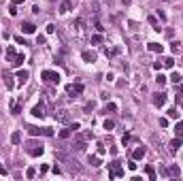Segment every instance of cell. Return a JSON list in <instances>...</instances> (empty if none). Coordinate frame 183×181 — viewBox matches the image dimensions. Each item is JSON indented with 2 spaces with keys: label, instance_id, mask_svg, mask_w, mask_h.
<instances>
[{
  "label": "cell",
  "instance_id": "5",
  "mask_svg": "<svg viewBox=\"0 0 183 181\" xmlns=\"http://www.w3.org/2000/svg\"><path fill=\"white\" fill-rule=\"evenodd\" d=\"M68 96H79V94H83V83H72V85H68Z\"/></svg>",
  "mask_w": 183,
  "mask_h": 181
},
{
  "label": "cell",
  "instance_id": "33",
  "mask_svg": "<svg viewBox=\"0 0 183 181\" xmlns=\"http://www.w3.org/2000/svg\"><path fill=\"white\" fill-rule=\"evenodd\" d=\"M147 21H149L151 26H155V30H158V32H160V26H158V19H155V17H149V19H147Z\"/></svg>",
  "mask_w": 183,
  "mask_h": 181
},
{
  "label": "cell",
  "instance_id": "3",
  "mask_svg": "<svg viewBox=\"0 0 183 181\" xmlns=\"http://www.w3.org/2000/svg\"><path fill=\"white\" fill-rule=\"evenodd\" d=\"M41 79L45 81V83H60V72H56V70H43Z\"/></svg>",
  "mask_w": 183,
  "mask_h": 181
},
{
  "label": "cell",
  "instance_id": "12",
  "mask_svg": "<svg viewBox=\"0 0 183 181\" xmlns=\"http://www.w3.org/2000/svg\"><path fill=\"white\" fill-rule=\"evenodd\" d=\"M32 115H34V117H41V119H43V117H45V107H43V104H36V107L32 109Z\"/></svg>",
  "mask_w": 183,
  "mask_h": 181
},
{
  "label": "cell",
  "instance_id": "9",
  "mask_svg": "<svg viewBox=\"0 0 183 181\" xmlns=\"http://www.w3.org/2000/svg\"><path fill=\"white\" fill-rule=\"evenodd\" d=\"M56 119L60 122V124H70V115H68V111H60V113H56Z\"/></svg>",
  "mask_w": 183,
  "mask_h": 181
},
{
  "label": "cell",
  "instance_id": "25",
  "mask_svg": "<svg viewBox=\"0 0 183 181\" xmlns=\"http://www.w3.org/2000/svg\"><path fill=\"white\" fill-rule=\"evenodd\" d=\"M166 81H168V79L164 77V75H158V77H155V83H158L160 87H164V85H166Z\"/></svg>",
  "mask_w": 183,
  "mask_h": 181
},
{
  "label": "cell",
  "instance_id": "10",
  "mask_svg": "<svg viewBox=\"0 0 183 181\" xmlns=\"http://www.w3.org/2000/svg\"><path fill=\"white\" fill-rule=\"evenodd\" d=\"M21 32H24V34H34V32H36V26L30 24V21H24V24H21Z\"/></svg>",
  "mask_w": 183,
  "mask_h": 181
},
{
  "label": "cell",
  "instance_id": "14",
  "mask_svg": "<svg viewBox=\"0 0 183 181\" xmlns=\"http://www.w3.org/2000/svg\"><path fill=\"white\" fill-rule=\"evenodd\" d=\"M168 147H170V149H168L170 153H175V151H177V149L181 147V137H177L175 141H170V145H168Z\"/></svg>",
  "mask_w": 183,
  "mask_h": 181
},
{
  "label": "cell",
  "instance_id": "2",
  "mask_svg": "<svg viewBox=\"0 0 183 181\" xmlns=\"http://www.w3.org/2000/svg\"><path fill=\"white\" fill-rule=\"evenodd\" d=\"M119 177H124V168H122V164L119 162H111L109 164V179H119Z\"/></svg>",
  "mask_w": 183,
  "mask_h": 181
},
{
  "label": "cell",
  "instance_id": "18",
  "mask_svg": "<svg viewBox=\"0 0 183 181\" xmlns=\"http://www.w3.org/2000/svg\"><path fill=\"white\" fill-rule=\"evenodd\" d=\"M28 70H19V72H17V79H19V83H26V81H28Z\"/></svg>",
  "mask_w": 183,
  "mask_h": 181
},
{
  "label": "cell",
  "instance_id": "22",
  "mask_svg": "<svg viewBox=\"0 0 183 181\" xmlns=\"http://www.w3.org/2000/svg\"><path fill=\"white\" fill-rule=\"evenodd\" d=\"M11 143H13V145H19V143H21V134H19V132H13V134H11Z\"/></svg>",
  "mask_w": 183,
  "mask_h": 181
},
{
  "label": "cell",
  "instance_id": "40",
  "mask_svg": "<svg viewBox=\"0 0 183 181\" xmlns=\"http://www.w3.org/2000/svg\"><path fill=\"white\" fill-rule=\"evenodd\" d=\"M15 43H19V45H28V43H26V39H21V36H15Z\"/></svg>",
  "mask_w": 183,
  "mask_h": 181
},
{
  "label": "cell",
  "instance_id": "36",
  "mask_svg": "<svg viewBox=\"0 0 183 181\" xmlns=\"http://www.w3.org/2000/svg\"><path fill=\"white\" fill-rule=\"evenodd\" d=\"M68 128H70V130H79V128H81V126H79L77 122H70V124H68Z\"/></svg>",
  "mask_w": 183,
  "mask_h": 181
},
{
  "label": "cell",
  "instance_id": "42",
  "mask_svg": "<svg viewBox=\"0 0 183 181\" xmlns=\"http://www.w3.org/2000/svg\"><path fill=\"white\" fill-rule=\"evenodd\" d=\"M153 68H155V70H160V68H162V60H158V62H153Z\"/></svg>",
  "mask_w": 183,
  "mask_h": 181
},
{
  "label": "cell",
  "instance_id": "11",
  "mask_svg": "<svg viewBox=\"0 0 183 181\" xmlns=\"http://www.w3.org/2000/svg\"><path fill=\"white\" fill-rule=\"evenodd\" d=\"M145 153H147V149H145V147H136V149L132 151V158H134V160H143Z\"/></svg>",
  "mask_w": 183,
  "mask_h": 181
},
{
  "label": "cell",
  "instance_id": "26",
  "mask_svg": "<svg viewBox=\"0 0 183 181\" xmlns=\"http://www.w3.org/2000/svg\"><path fill=\"white\" fill-rule=\"evenodd\" d=\"M89 164L92 166H100V156L96 153V156H89Z\"/></svg>",
  "mask_w": 183,
  "mask_h": 181
},
{
  "label": "cell",
  "instance_id": "47",
  "mask_svg": "<svg viewBox=\"0 0 183 181\" xmlns=\"http://www.w3.org/2000/svg\"><path fill=\"white\" fill-rule=\"evenodd\" d=\"M96 30L98 32H104V28H102V24H100V21H96Z\"/></svg>",
  "mask_w": 183,
  "mask_h": 181
},
{
  "label": "cell",
  "instance_id": "41",
  "mask_svg": "<svg viewBox=\"0 0 183 181\" xmlns=\"http://www.w3.org/2000/svg\"><path fill=\"white\" fill-rule=\"evenodd\" d=\"M45 41H47V39H45L43 34H39V39H36V43H39V45H45Z\"/></svg>",
  "mask_w": 183,
  "mask_h": 181
},
{
  "label": "cell",
  "instance_id": "30",
  "mask_svg": "<svg viewBox=\"0 0 183 181\" xmlns=\"http://www.w3.org/2000/svg\"><path fill=\"white\" fill-rule=\"evenodd\" d=\"M70 132H72L70 128H64V130H60V139H68V137H70Z\"/></svg>",
  "mask_w": 183,
  "mask_h": 181
},
{
  "label": "cell",
  "instance_id": "45",
  "mask_svg": "<svg viewBox=\"0 0 183 181\" xmlns=\"http://www.w3.org/2000/svg\"><path fill=\"white\" fill-rule=\"evenodd\" d=\"M170 49H172V53H177V51H179V43H172V47H170Z\"/></svg>",
  "mask_w": 183,
  "mask_h": 181
},
{
  "label": "cell",
  "instance_id": "19",
  "mask_svg": "<svg viewBox=\"0 0 183 181\" xmlns=\"http://www.w3.org/2000/svg\"><path fill=\"white\" fill-rule=\"evenodd\" d=\"M162 66L164 68H172V66H175V60H172V58H162Z\"/></svg>",
  "mask_w": 183,
  "mask_h": 181
},
{
  "label": "cell",
  "instance_id": "23",
  "mask_svg": "<svg viewBox=\"0 0 183 181\" xmlns=\"http://www.w3.org/2000/svg\"><path fill=\"white\" fill-rule=\"evenodd\" d=\"M145 173H147V177H149L151 181H155V168H153V166H147V168H145Z\"/></svg>",
  "mask_w": 183,
  "mask_h": 181
},
{
  "label": "cell",
  "instance_id": "31",
  "mask_svg": "<svg viewBox=\"0 0 183 181\" xmlns=\"http://www.w3.org/2000/svg\"><path fill=\"white\" fill-rule=\"evenodd\" d=\"M168 117H172V119H179V111H177V109H168Z\"/></svg>",
  "mask_w": 183,
  "mask_h": 181
},
{
  "label": "cell",
  "instance_id": "1",
  "mask_svg": "<svg viewBox=\"0 0 183 181\" xmlns=\"http://www.w3.org/2000/svg\"><path fill=\"white\" fill-rule=\"evenodd\" d=\"M56 158H58V162H62V164H68V170L70 173H79V166H77V160H72V158H68L66 153H58L56 151Z\"/></svg>",
  "mask_w": 183,
  "mask_h": 181
},
{
  "label": "cell",
  "instance_id": "32",
  "mask_svg": "<svg viewBox=\"0 0 183 181\" xmlns=\"http://www.w3.org/2000/svg\"><path fill=\"white\" fill-rule=\"evenodd\" d=\"M92 43H94V45L102 43V36H100V34H94V36H92Z\"/></svg>",
  "mask_w": 183,
  "mask_h": 181
},
{
  "label": "cell",
  "instance_id": "6",
  "mask_svg": "<svg viewBox=\"0 0 183 181\" xmlns=\"http://www.w3.org/2000/svg\"><path fill=\"white\" fill-rule=\"evenodd\" d=\"M151 102H153L155 107H164V104H166V94H164V92H158V94H153Z\"/></svg>",
  "mask_w": 183,
  "mask_h": 181
},
{
  "label": "cell",
  "instance_id": "21",
  "mask_svg": "<svg viewBox=\"0 0 183 181\" xmlns=\"http://www.w3.org/2000/svg\"><path fill=\"white\" fill-rule=\"evenodd\" d=\"M170 81H172V83H175V85H179L181 81H183V77L179 75V72H172V75H170Z\"/></svg>",
  "mask_w": 183,
  "mask_h": 181
},
{
  "label": "cell",
  "instance_id": "16",
  "mask_svg": "<svg viewBox=\"0 0 183 181\" xmlns=\"http://www.w3.org/2000/svg\"><path fill=\"white\" fill-rule=\"evenodd\" d=\"M24 60H26V58H24V53H17V58L11 62V66H15V68H17V66H21V64H24Z\"/></svg>",
  "mask_w": 183,
  "mask_h": 181
},
{
  "label": "cell",
  "instance_id": "15",
  "mask_svg": "<svg viewBox=\"0 0 183 181\" xmlns=\"http://www.w3.org/2000/svg\"><path fill=\"white\" fill-rule=\"evenodd\" d=\"M81 58H83L85 62H96V53L94 51H83V53H81Z\"/></svg>",
  "mask_w": 183,
  "mask_h": 181
},
{
  "label": "cell",
  "instance_id": "35",
  "mask_svg": "<svg viewBox=\"0 0 183 181\" xmlns=\"http://www.w3.org/2000/svg\"><path fill=\"white\" fill-rule=\"evenodd\" d=\"M26 177H28V179L36 177V170H34V168H28V170H26Z\"/></svg>",
  "mask_w": 183,
  "mask_h": 181
},
{
  "label": "cell",
  "instance_id": "13",
  "mask_svg": "<svg viewBox=\"0 0 183 181\" xmlns=\"http://www.w3.org/2000/svg\"><path fill=\"white\" fill-rule=\"evenodd\" d=\"M147 49H149V51H153V53H162V51H164V47H162L160 43H149V45H147Z\"/></svg>",
  "mask_w": 183,
  "mask_h": 181
},
{
  "label": "cell",
  "instance_id": "4",
  "mask_svg": "<svg viewBox=\"0 0 183 181\" xmlns=\"http://www.w3.org/2000/svg\"><path fill=\"white\" fill-rule=\"evenodd\" d=\"M162 175H164V177H172V179H177V177L181 175V170H179V166H168V168H162Z\"/></svg>",
  "mask_w": 183,
  "mask_h": 181
},
{
  "label": "cell",
  "instance_id": "48",
  "mask_svg": "<svg viewBox=\"0 0 183 181\" xmlns=\"http://www.w3.org/2000/svg\"><path fill=\"white\" fill-rule=\"evenodd\" d=\"M0 175H6V168H4L2 164H0Z\"/></svg>",
  "mask_w": 183,
  "mask_h": 181
},
{
  "label": "cell",
  "instance_id": "17",
  "mask_svg": "<svg viewBox=\"0 0 183 181\" xmlns=\"http://www.w3.org/2000/svg\"><path fill=\"white\" fill-rule=\"evenodd\" d=\"M6 58L11 60V62L17 58V53H15V47H13V45H9V47H6Z\"/></svg>",
  "mask_w": 183,
  "mask_h": 181
},
{
  "label": "cell",
  "instance_id": "37",
  "mask_svg": "<svg viewBox=\"0 0 183 181\" xmlns=\"http://www.w3.org/2000/svg\"><path fill=\"white\" fill-rule=\"evenodd\" d=\"M94 107H96L94 102H87V104H85V113H89V111H94Z\"/></svg>",
  "mask_w": 183,
  "mask_h": 181
},
{
  "label": "cell",
  "instance_id": "44",
  "mask_svg": "<svg viewBox=\"0 0 183 181\" xmlns=\"http://www.w3.org/2000/svg\"><path fill=\"white\" fill-rule=\"evenodd\" d=\"M47 170H49V164H43V166H41V175H45Z\"/></svg>",
  "mask_w": 183,
  "mask_h": 181
},
{
  "label": "cell",
  "instance_id": "51",
  "mask_svg": "<svg viewBox=\"0 0 183 181\" xmlns=\"http://www.w3.org/2000/svg\"><path fill=\"white\" fill-rule=\"evenodd\" d=\"M0 149H2V147H0Z\"/></svg>",
  "mask_w": 183,
  "mask_h": 181
},
{
  "label": "cell",
  "instance_id": "20",
  "mask_svg": "<svg viewBox=\"0 0 183 181\" xmlns=\"http://www.w3.org/2000/svg\"><path fill=\"white\" fill-rule=\"evenodd\" d=\"M70 6H72V4L68 2V0H64V2L60 4V13H68V11H70Z\"/></svg>",
  "mask_w": 183,
  "mask_h": 181
},
{
  "label": "cell",
  "instance_id": "8",
  "mask_svg": "<svg viewBox=\"0 0 183 181\" xmlns=\"http://www.w3.org/2000/svg\"><path fill=\"white\" fill-rule=\"evenodd\" d=\"M26 130H28L30 137H39V134H45V132H47V128H39V126H28Z\"/></svg>",
  "mask_w": 183,
  "mask_h": 181
},
{
  "label": "cell",
  "instance_id": "28",
  "mask_svg": "<svg viewBox=\"0 0 183 181\" xmlns=\"http://www.w3.org/2000/svg\"><path fill=\"white\" fill-rule=\"evenodd\" d=\"M109 111L115 113V111H117V104H115V102H109V104L104 107V113H109Z\"/></svg>",
  "mask_w": 183,
  "mask_h": 181
},
{
  "label": "cell",
  "instance_id": "38",
  "mask_svg": "<svg viewBox=\"0 0 183 181\" xmlns=\"http://www.w3.org/2000/svg\"><path fill=\"white\" fill-rule=\"evenodd\" d=\"M128 168H130V170H136V162H134V158L128 162Z\"/></svg>",
  "mask_w": 183,
  "mask_h": 181
},
{
  "label": "cell",
  "instance_id": "34",
  "mask_svg": "<svg viewBox=\"0 0 183 181\" xmlns=\"http://www.w3.org/2000/svg\"><path fill=\"white\" fill-rule=\"evenodd\" d=\"M113 126H115V122H113V119H107V122H104V130H111Z\"/></svg>",
  "mask_w": 183,
  "mask_h": 181
},
{
  "label": "cell",
  "instance_id": "50",
  "mask_svg": "<svg viewBox=\"0 0 183 181\" xmlns=\"http://www.w3.org/2000/svg\"><path fill=\"white\" fill-rule=\"evenodd\" d=\"M24 2V0H13V4H21Z\"/></svg>",
  "mask_w": 183,
  "mask_h": 181
},
{
  "label": "cell",
  "instance_id": "43",
  "mask_svg": "<svg viewBox=\"0 0 183 181\" xmlns=\"http://www.w3.org/2000/svg\"><path fill=\"white\" fill-rule=\"evenodd\" d=\"M158 17H160L162 21H166V13H164V11H158Z\"/></svg>",
  "mask_w": 183,
  "mask_h": 181
},
{
  "label": "cell",
  "instance_id": "27",
  "mask_svg": "<svg viewBox=\"0 0 183 181\" xmlns=\"http://www.w3.org/2000/svg\"><path fill=\"white\" fill-rule=\"evenodd\" d=\"M117 53H119V49L115 47V49H107V51H104V56H107V58H115Z\"/></svg>",
  "mask_w": 183,
  "mask_h": 181
},
{
  "label": "cell",
  "instance_id": "49",
  "mask_svg": "<svg viewBox=\"0 0 183 181\" xmlns=\"http://www.w3.org/2000/svg\"><path fill=\"white\" fill-rule=\"evenodd\" d=\"M177 92H179V94L183 96V85H181V83H179V89H177Z\"/></svg>",
  "mask_w": 183,
  "mask_h": 181
},
{
  "label": "cell",
  "instance_id": "39",
  "mask_svg": "<svg viewBox=\"0 0 183 181\" xmlns=\"http://www.w3.org/2000/svg\"><path fill=\"white\" fill-rule=\"evenodd\" d=\"M160 126H162V128H166V126H168V119H166V117H160Z\"/></svg>",
  "mask_w": 183,
  "mask_h": 181
},
{
  "label": "cell",
  "instance_id": "29",
  "mask_svg": "<svg viewBox=\"0 0 183 181\" xmlns=\"http://www.w3.org/2000/svg\"><path fill=\"white\" fill-rule=\"evenodd\" d=\"M11 111H13V115H19V113H21V104H15V102H13V104H11Z\"/></svg>",
  "mask_w": 183,
  "mask_h": 181
},
{
  "label": "cell",
  "instance_id": "7",
  "mask_svg": "<svg viewBox=\"0 0 183 181\" xmlns=\"http://www.w3.org/2000/svg\"><path fill=\"white\" fill-rule=\"evenodd\" d=\"M28 153H30V156H41V153H43V145H36V143H28Z\"/></svg>",
  "mask_w": 183,
  "mask_h": 181
},
{
  "label": "cell",
  "instance_id": "24",
  "mask_svg": "<svg viewBox=\"0 0 183 181\" xmlns=\"http://www.w3.org/2000/svg\"><path fill=\"white\" fill-rule=\"evenodd\" d=\"M175 134H177V137H183V122L175 124Z\"/></svg>",
  "mask_w": 183,
  "mask_h": 181
},
{
  "label": "cell",
  "instance_id": "46",
  "mask_svg": "<svg viewBox=\"0 0 183 181\" xmlns=\"http://www.w3.org/2000/svg\"><path fill=\"white\" fill-rule=\"evenodd\" d=\"M75 26H77V28L81 30V28H83V19H77V21H75Z\"/></svg>",
  "mask_w": 183,
  "mask_h": 181
}]
</instances>
